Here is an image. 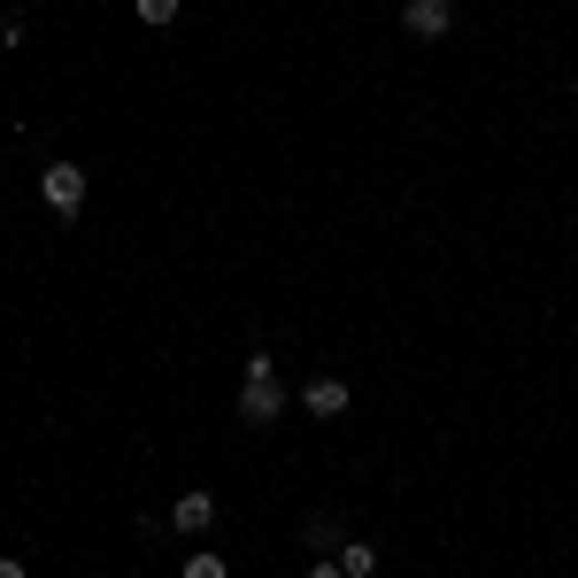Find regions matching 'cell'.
Returning <instances> with one entry per match:
<instances>
[{"label": "cell", "mask_w": 578, "mask_h": 578, "mask_svg": "<svg viewBox=\"0 0 578 578\" xmlns=\"http://www.w3.org/2000/svg\"><path fill=\"white\" fill-rule=\"evenodd\" d=\"M447 23H455V8H447V0H409V31H417V39H439Z\"/></svg>", "instance_id": "obj_4"}, {"label": "cell", "mask_w": 578, "mask_h": 578, "mask_svg": "<svg viewBox=\"0 0 578 578\" xmlns=\"http://www.w3.org/2000/svg\"><path fill=\"white\" fill-rule=\"evenodd\" d=\"M185 578H232V571H224V556H193V564H185Z\"/></svg>", "instance_id": "obj_8"}, {"label": "cell", "mask_w": 578, "mask_h": 578, "mask_svg": "<svg viewBox=\"0 0 578 578\" xmlns=\"http://www.w3.org/2000/svg\"><path fill=\"white\" fill-rule=\"evenodd\" d=\"M308 578H347V571H339V564H316V571H308Z\"/></svg>", "instance_id": "obj_10"}, {"label": "cell", "mask_w": 578, "mask_h": 578, "mask_svg": "<svg viewBox=\"0 0 578 578\" xmlns=\"http://www.w3.org/2000/svg\"><path fill=\"white\" fill-rule=\"evenodd\" d=\"M308 409H316V417H339V409H347V386H339V378H316V386H308Z\"/></svg>", "instance_id": "obj_5"}, {"label": "cell", "mask_w": 578, "mask_h": 578, "mask_svg": "<svg viewBox=\"0 0 578 578\" xmlns=\"http://www.w3.org/2000/svg\"><path fill=\"white\" fill-rule=\"evenodd\" d=\"M132 16H140V23H154V31H162V23L178 16V0H132Z\"/></svg>", "instance_id": "obj_7"}, {"label": "cell", "mask_w": 578, "mask_h": 578, "mask_svg": "<svg viewBox=\"0 0 578 578\" xmlns=\"http://www.w3.org/2000/svg\"><path fill=\"white\" fill-rule=\"evenodd\" d=\"M170 525H178V533H201V525H216V494H178Z\"/></svg>", "instance_id": "obj_3"}, {"label": "cell", "mask_w": 578, "mask_h": 578, "mask_svg": "<svg viewBox=\"0 0 578 578\" xmlns=\"http://www.w3.org/2000/svg\"><path fill=\"white\" fill-rule=\"evenodd\" d=\"M39 193H47V201H54L62 216H78V209H85V170H78V162H47Z\"/></svg>", "instance_id": "obj_1"}, {"label": "cell", "mask_w": 578, "mask_h": 578, "mask_svg": "<svg viewBox=\"0 0 578 578\" xmlns=\"http://www.w3.org/2000/svg\"><path fill=\"white\" fill-rule=\"evenodd\" d=\"M339 571H347V578H371V571H378V556L355 540V548H339Z\"/></svg>", "instance_id": "obj_6"}, {"label": "cell", "mask_w": 578, "mask_h": 578, "mask_svg": "<svg viewBox=\"0 0 578 578\" xmlns=\"http://www.w3.org/2000/svg\"><path fill=\"white\" fill-rule=\"evenodd\" d=\"M0 578H23V564H16V556H0Z\"/></svg>", "instance_id": "obj_9"}, {"label": "cell", "mask_w": 578, "mask_h": 578, "mask_svg": "<svg viewBox=\"0 0 578 578\" xmlns=\"http://www.w3.org/2000/svg\"><path fill=\"white\" fill-rule=\"evenodd\" d=\"M286 409V394H278V378H247V394H240V417L247 425H271Z\"/></svg>", "instance_id": "obj_2"}]
</instances>
